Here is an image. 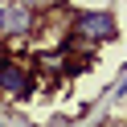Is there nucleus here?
Returning a JSON list of instances; mask_svg holds the SVG:
<instances>
[{
	"mask_svg": "<svg viewBox=\"0 0 127 127\" xmlns=\"http://www.w3.org/2000/svg\"><path fill=\"white\" fill-rule=\"evenodd\" d=\"M37 21H41V8L37 4H4L0 8V41L4 49H17L33 37Z\"/></svg>",
	"mask_w": 127,
	"mask_h": 127,
	"instance_id": "obj_2",
	"label": "nucleus"
},
{
	"mask_svg": "<svg viewBox=\"0 0 127 127\" xmlns=\"http://www.w3.org/2000/svg\"><path fill=\"white\" fill-rule=\"evenodd\" d=\"M33 90H37V78L29 70V62L0 58V94L4 98H29Z\"/></svg>",
	"mask_w": 127,
	"mask_h": 127,
	"instance_id": "obj_3",
	"label": "nucleus"
},
{
	"mask_svg": "<svg viewBox=\"0 0 127 127\" xmlns=\"http://www.w3.org/2000/svg\"><path fill=\"white\" fill-rule=\"evenodd\" d=\"M115 37H119L115 12H107V8H82V12H74V21H70V41H62V49L66 53H94L98 45L115 41Z\"/></svg>",
	"mask_w": 127,
	"mask_h": 127,
	"instance_id": "obj_1",
	"label": "nucleus"
},
{
	"mask_svg": "<svg viewBox=\"0 0 127 127\" xmlns=\"http://www.w3.org/2000/svg\"><path fill=\"white\" fill-rule=\"evenodd\" d=\"M98 127H123V119H107V123H98Z\"/></svg>",
	"mask_w": 127,
	"mask_h": 127,
	"instance_id": "obj_4",
	"label": "nucleus"
}]
</instances>
